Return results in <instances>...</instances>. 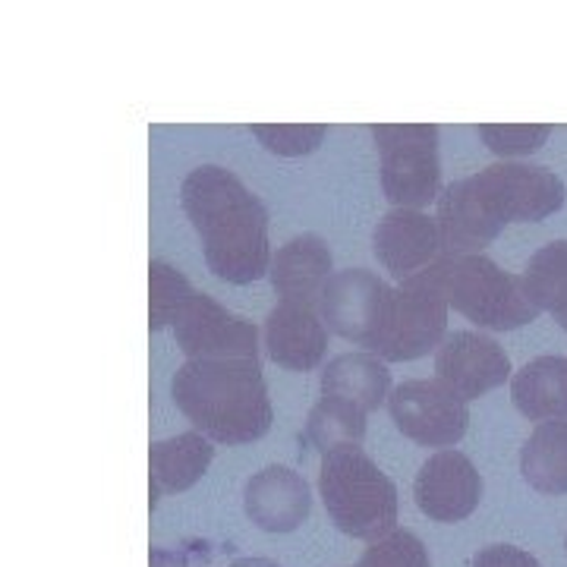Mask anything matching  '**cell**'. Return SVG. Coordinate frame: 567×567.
<instances>
[{"mask_svg":"<svg viewBox=\"0 0 567 567\" xmlns=\"http://www.w3.org/2000/svg\"><path fill=\"white\" fill-rule=\"evenodd\" d=\"M181 203L193 221L208 271L227 284H252L271 268L268 208L234 171L203 164L186 174Z\"/></svg>","mask_w":567,"mask_h":567,"instance_id":"obj_1","label":"cell"},{"mask_svg":"<svg viewBox=\"0 0 567 567\" xmlns=\"http://www.w3.org/2000/svg\"><path fill=\"white\" fill-rule=\"evenodd\" d=\"M171 394L196 432L218 445L259 442L275 420L259 360H186Z\"/></svg>","mask_w":567,"mask_h":567,"instance_id":"obj_2","label":"cell"},{"mask_svg":"<svg viewBox=\"0 0 567 567\" xmlns=\"http://www.w3.org/2000/svg\"><path fill=\"white\" fill-rule=\"evenodd\" d=\"M319 495L331 524L350 539L372 546L398 529V488L360 447L324 454Z\"/></svg>","mask_w":567,"mask_h":567,"instance_id":"obj_3","label":"cell"},{"mask_svg":"<svg viewBox=\"0 0 567 567\" xmlns=\"http://www.w3.org/2000/svg\"><path fill=\"white\" fill-rule=\"evenodd\" d=\"M439 281L447 306H454L464 319L488 331H514L520 324L536 322L539 309L529 300L524 278L505 271L488 256H461L442 259Z\"/></svg>","mask_w":567,"mask_h":567,"instance_id":"obj_4","label":"cell"},{"mask_svg":"<svg viewBox=\"0 0 567 567\" xmlns=\"http://www.w3.org/2000/svg\"><path fill=\"white\" fill-rule=\"evenodd\" d=\"M372 140L382 158V189L394 208L420 212L439 199L442 162L439 126L432 123H375Z\"/></svg>","mask_w":567,"mask_h":567,"instance_id":"obj_5","label":"cell"},{"mask_svg":"<svg viewBox=\"0 0 567 567\" xmlns=\"http://www.w3.org/2000/svg\"><path fill=\"white\" fill-rule=\"evenodd\" d=\"M447 297L439 281V268L398 284L391 290L388 319L372 353L385 363L420 360L429 350H439L447 334Z\"/></svg>","mask_w":567,"mask_h":567,"instance_id":"obj_6","label":"cell"},{"mask_svg":"<svg viewBox=\"0 0 567 567\" xmlns=\"http://www.w3.org/2000/svg\"><path fill=\"white\" fill-rule=\"evenodd\" d=\"M466 183L488 218L502 227L511 221H546L548 215L561 212L567 199L565 181L543 164H488L486 171L466 177Z\"/></svg>","mask_w":567,"mask_h":567,"instance_id":"obj_7","label":"cell"},{"mask_svg":"<svg viewBox=\"0 0 567 567\" xmlns=\"http://www.w3.org/2000/svg\"><path fill=\"white\" fill-rule=\"evenodd\" d=\"M391 420L401 435L423 447H451L464 439L470 406L442 379H413L391 391Z\"/></svg>","mask_w":567,"mask_h":567,"instance_id":"obj_8","label":"cell"},{"mask_svg":"<svg viewBox=\"0 0 567 567\" xmlns=\"http://www.w3.org/2000/svg\"><path fill=\"white\" fill-rule=\"evenodd\" d=\"M391 290L394 287H388L375 271H365V268L334 271L331 281L324 284L319 312L328 322V331L372 353V347L379 344L382 328H385Z\"/></svg>","mask_w":567,"mask_h":567,"instance_id":"obj_9","label":"cell"},{"mask_svg":"<svg viewBox=\"0 0 567 567\" xmlns=\"http://www.w3.org/2000/svg\"><path fill=\"white\" fill-rule=\"evenodd\" d=\"M174 338L189 360H259V328L199 290L174 322Z\"/></svg>","mask_w":567,"mask_h":567,"instance_id":"obj_10","label":"cell"},{"mask_svg":"<svg viewBox=\"0 0 567 567\" xmlns=\"http://www.w3.org/2000/svg\"><path fill=\"white\" fill-rule=\"evenodd\" d=\"M413 498L429 520L461 524L483 502V476L466 454L447 447L420 466Z\"/></svg>","mask_w":567,"mask_h":567,"instance_id":"obj_11","label":"cell"},{"mask_svg":"<svg viewBox=\"0 0 567 567\" xmlns=\"http://www.w3.org/2000/svg\"><path fill=\"white\" fill-rule=\"evenodd\" d=\"M375 259L398 284L423 275L445 259V246L439 234V221L425 212L413 208H391L372 234Z\"/></svg>","mask_w":567,"mask_h":567,"instance_id":"obj_12","label":"cell"},{"mask_svg":"<svg viewBox=\"0 0 567 567\" xmlns=\"http://www.w3.org/2000/svg\"><path fill=\"white\" fill-rule=\"evenodd\" d=\"M435 372L464 401H476L492 388L505 385L511 360L505 347L483 331H454L435 350Z\"/></svg>","mask_w":567,"mask_h":567,"instance_id":"obj_13","label":"cell"},{"mask_svg":"<svg viewBox=\"0 0 567 567\" xmlns=\"http://www.w3.org/2000/svg\"><path fill=\"white\" fill-rule=\"evenodd\" d=\"M244 507L246 517L265 533H293L309 517L312 495L303 473L271 464L249 476L244 488Z\"/></svg>","mask_w":567,"mask_h":567,"instance_id":"obj_14","label":"cell"},{"mask_svg":"<svg viewBox=\"0 0 567 567\" xmlns=\"http://www.w3.org/2000/svg\"><path fill=\"white\" fill-rule=\"evenodd\" d=\"M262 338L271 363L293 369V372H312L328 353V324L322 312L309 306H275L265 319Z\"/></svg>","mask_w":567,"mask_h":567,"instance_id":"obj_15","label":"cell"},{"mask_svg":"<svg viewBox=\"0 0 567 567\" xmlns=\"http://www.w3.org/2000/svg\"><path fill=\"white\" fill-rule=\"evenodd\" d=\"M331 249L319 234H300L278 246L268 278L281 303H297L319 309L324 284L331 281Z\"/></svg>","mask_w":567,"mask_h":567,"instance_id":"obj_16","label":"cell"},{"mask_svg":"<svg viewBox=\"0 0 567 567\" xmlns=\"http://www.w3.org/2000/svg\"><path fill=\"white\" fill-rule=\"evenodd\" d=\"M439 234L445 246L447 259H461V256H483L488 244L498 240V234L505 230L502 224L488 218V212L473 196L470 183L457 181L445 186V193L439 196Z\"/></svg>","mask_w":567,"mask_h":567,"instance_id":"obj_17","label":"cell"},{"mask_svg":"<svg viewBox=\"0 0 567 567\" xmlns=\"http://www.w3.org/2000/svg\"><path fill=\"white\" fill-rule=\"evenodd\" d=\"M514 406L529 423H567V357H536L511 379Z\"/></svg>","mask_w":567,"mask_h":567,"instance_id":"obj_18","label":"cell"},{"mask_svg":"<svg viewBox=\"0 0 567 567\" xmlns=\"http://www.w3.org/2000/svg\"><path fill=\"white\" fill-rule=\"evenodd\" d=\"M215 457V447L203 432H181L174 439L155 442L148 451L152 464V507L158 492H186L205 476Z\"/></svg>","mask_w":567,"mask_h":567,"instance_id":"obj_19","label":"cell"},{"mask_svg":"<svg viewBox=\"0 0 567 567\" xmlns=\"http://www.w3.org/2000/svg\"><path fill=\"white\" fill-rule=\"evenodd\" d=\"M391 391V372L375 353H341L322 372L324 398H344L365 413L385 404Z\"/></svg>","mask_w":567,"mask_h":567,"instance_id":"obj_20","label":"cell"},{"mask_svg":"<svg viewBox=\"0 0 567 567\" xmlns=\"http://www.w3.org/2000/svg\"><path fill=\"white\" fill-rule=\"evenodd\" d=\"M520 473L543 495H567V423H539L529 432Z\"/></svg>","mask_w":567,"mask_h":567,"instance_id":"obj_21","label":"cell"},{"mask_svg":"<svg viewBox=\"0 0 567 567\" xmlns=\"http://www.w3.org/2000/svg\"><path fill=\"white\" fill-rule=\"evenodd\" d=\"M306 439L316 451H322V457L341 447H360L365 439V410L344 398H322L309 410Z\"/></svg>","mask_w":567,"mask_h":567,"instance_id":"obj_22","label":"cell"},{"mask_svg":"<svg viewBox=\"0 0 567 567\" xmlns=\"http://www.w3.org/2000/svg\"><path fill=\"white\" fill-rule=\"evenodd\" d=\"M529 300L543 312H565L567 309V240H551L529 256L524 271Z\"/></svg>","mask_w":567,"mask_h":567,"instance_id":"obj_23","label":"cell"},{"mask_svg":"<svg viewBox=\"0 0 567 567\" xmlns=\"http://www.w3.org/2000/svg\"><path fill=\"white\" fill-rule=\"evenodd\" d=\"M148 281H152V300H148L152 331H162L164 324L174 328V322L183 316V309L196 297V287L183 278V271L162 262V259L148 265Z\"/></svg>","mask_w":567,"mask_h":567,"instance_id":"obj_24","label":"cell"},{"mask_svg":"<svg viewBox=\"0 0 567 567\" xmlns=\"http://www.w3.org/2000/svg\"><path fill=\"white\" fill-rule=\"evenodd\" d=\"M249 130L268 152L284 155V158L312 155L328 136L324 123H252Z\"/></svg>","mask_w":567,"mask_h":567,"instance_id":"obj_25","label":"cell"},{"mask_svg":"<svg viewBox=\"0 0 567 567\" xmlns=\"http://www.w3.org/2000/svg\"><path fill=\"white\" fill-rule=\"evenodd\" d=\"M483 142L502 158H524L539 152L551 136L548 123H480Z\"/></svg>","mask_w":567,"mask_h":567,"instance_id":"obj_26","label":"cell"},{"mask_svg":"<svg viewBox=\"0 0 567 567\" xmlns=\"http://www.w3.org/2000/svg\"><path fill=\"white\" fill-rule=\"evenodd\" d=\"M357 567H432L425 543L410 529H394L391 536L365 548Z\"/></svg>","mask_w":567,"mask_h":567,"instance_id":"obj_27","label":"cell"},{"mask_svg":"<svg viewBox=\"0 0 567 567\" xmlns=\"http://www.w3.org/2000/svg\"><path fill=\"white\" fill-rule=\"evenodd\" d=\"M473 567H543L529 551L514 546H486L473 555Z\"/></svg>","mask_w":567,"mask_h":567,"instance_id":"obj_28","label":"cell"},{"mask_svg":"<svg viewBox=\"0 0 567 567\" xmlns=\"http://www.w3.org/2000/svg\"><path fill=\"white\" fill-rule=\"evenodd\" d=\"M230 567H281L278 561H271V558H237Z\"/></svg>","mask_w":567,"mask_h":567,"instance_id":"obj_29","label":"cell"},{"mask_svg":"<svg viewBox=\"0 0 567 567\" xmlns=\"http://www.w3.org/2000/svg\"><path fill=\"white\" fill-rule=\"evenodd\" d=\"M555 319H558V324H561V328H565V331H567V309H565V312H558Z\"/></svg>","mask_w":567,"mask_h":567,"instance_id":"obj_30","label":"cell"},{"mask_svg":"<svg viewBox=\"0 0 567 567\" xmlns=\"http://www.w3.org/2000/svg\"><path fill=\"white\" fill-rule=\"evenodd\" d=\"M565 548H567V539H565Z\"/></svg>","mask_w":567,"mask_h":567,"instance_id":"obj_31","label":"cell"}]
</instances>
